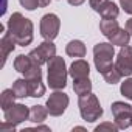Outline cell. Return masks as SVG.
Segmentation results:
<instances>
[{
    "mask_svg": "<svg viewBox=\"0 0 132 132\" xmlns=\"http://www.w3.org/2000/svg\"><path fill=\"white\" fill-rule=\"evenodd\" d=\"M65 53H67L70 57H84L87 50H86V45L84 42L81 40H70L65 47Z\"/></svg>",
    "mask_w": 132,
    "mask_h": 132,
    "instance_id": "9a60e30c",
    "label": "cell"
},
{
    "mask_svg": "<svg viewBox=\"0 0 132 132\" xmlns=\"http://www.w3.org/2000/svg\"><path fill=\"white\" fill-rule=\"evenodd\" d=\"M20 2V5L25 8V10H28V11H34L37 6H39V0H19Z\"/></svg>",
    "mask_w": 132,
    "mask_h": 132,
    "instance_id": "484cf974",
    "label": "cell"
},
{
    "mask_svg": "<svg viewBox=\"0 0 132 132\" xmlns=\"http://www.w3.org/2000/svg\"><path fill=\"white\" fill-rule=\"evenodd\" d=\"M59 28H61V20L56 14L50 13V14H45L40 19V36L45 40L56 39L57 34H59Z\"/></svg>",
    "mask_w": 132,
    "mask_h": 132,
    "instance_id": "ba28073f",
    "label": "cell"
},
{
    "mask_svg": "<svg viewBox=\"0 0 132 132\" xmlns=\"http://www.w3.org/2000/svg\"><path fill=\"white\" fill-rule=\"evenodd\" d=\"M69 103H70V100H69L67 93H64L62 90H54L50 95V98L47 100L45 106L51 117H61L65 112V109L69 107Z\"/></svg>",
    "mask_w": 132,
    "mask_h": 132,
    "instance_id": "52a82bcc",
    "label": "cell"
},
{
    "mask_svg": "<svg viewBox=\"0 0 132 132\" xmlns=\"http://www.w3.org/2000/svg\"><path fill=\"white\" fill-rule=\"evenodd\" d=\"M73 90L78 96H84L92 92V81L89 78H79L73 79Z\"/></svg>",
    "mask_w": 132,
    "mask_h": 132,
    "instance_id": "ac0fdd59",
    "label": "cell"
},
{
    "mask_svg": "<svg viewBox=\"0 0 132 132\" xmlns=\"http://www.w3.org/2000/svg\"><path fill=\"white\" fill-rule=\"evenodd\" d=\"M120 6L124 10V13L132 16V0H120Z\"/></svg>",
    "mask_w": 132,
    "mask_h": 132,
    "instance_id": "83f0119b",
    "label": "cell"
},
{
    "mask_svg": "<svg viewBox=\"0 0 132 132\" xmlns=\"http://www.w3.org/2000/svg\"><path fill=\"white\" fill-rule=\"evenodd\" d=\"M115 69L120 72L121 76L132 75V47L130 45H124L120 48L115 61Z\"/></svg>",
    "mask_w": 132,
    "mask_h": 132,
    "instance_id": "9c48e42d",
    "label": "cell"
},
{
    "mask_svg": "<svg viewBox=\"0 0 132 132\" xmlns=\"http://www.w3.org/2000/svg\"><path fill=\"white\" fill-rule=\"evenodd\" d=\"M48 87L51 90H62L67 86V65H65L64 57L54 56L48 64Z\"/></svg>",
    "mask_w": 132,
    "mask_h": 132,
    "instance_id": "7a4b0ae2",
    "label": "cell"
},
{
    "mask_svg": "<svg viewBox=\"0 0 132 132\" xmlns=\"http://www.w3.org/2000/svg\"><path fill=\"white\" fill-rule=\"evenodd\" d=\"M113 56H115V48L112 42H100L93 47V62L98 73L104 75L107 70L113 67Z\"/></svg>",
    "mask_w": 132,
    "mask_h": 132,
    "instance_id": "3957f363",
    "label": "cell"
},
{
    "mask_svg": "<svg viewBox=\"0 0 132 132\" xmlns=\"http://www.w3.org/2000/svg\"><path fill=\"white\" fill-rule=\"evenodd\" d=\"M3 113H5V120L14 123L16 126L20 124V123H23V121H27V120H30V109L25 104H16L14 103Z\"/></svg>",
    "mask_w": 132,
    "mask_h": 132,
    "instance_id": "8fae6325",
    "label": "cell"
},
{
    "mask_svg": "<svg viewBox=\"0 0 132 132\" xmlns=\"http://www.w3.org/2000/svg\"><path fill=\"white\" fill-rule=\"evenodd\" d=\"M103 130H110V132H117L118 130V126L115 123H101L95 127V132H103Z\"/></svg>",
    "mask_w": 132,
    "mask_h": 132,
    "instance_id": "d4e9b609",
    "label": "cell"
},
{
    "mask_svg": "<svg viewBox=\"0 0 132 132\" xmlns=\"http://www.w3.org/2000/svg\"><path fill=\"white\" fill-rule=\"evenodd\" d=\"M28 56L31 57L33 64H37V65L48 64L56 56V45L53 44V40H44L42 44L37 45V48L31 50Z\"/></svg>",
    "mask_w": 132,
    "mask_h": 132,
    "instance_id": "8992f818",
    "label": "cell"
},
{
    "mask_svg": "<svg viewBox=\"0 0 132 132\" xmlns=\"http://www.w3.org/2000/svg\"><path fill=\"white\" fill-rule=\"evenodd\" d=\"M11 89H13V92H14V95L17 98H27V96H30V93H28V82H27L25 78L16 79L13 82V87Z\"/></svg>",
    "mask_w": 132,
    "mask_h": 132,
    "instance_id": "ffe728a7",
    "label": "cell"
},
{
    "mask_svg": "<svg viewBox=\"0 0 132 132\" xmlns=\"http://www.w3.org/2000/svg\"><path fill=\"white\" fill-rule=\"evenodd\" d=\"M47 115H48L47 106H39V104H37V106H33V107L30 109V120H28V121H31V123H34V124H40V123L45 121Z\"/></svg>",
    "mask_w": 132,
    "mask_h": 132,
    "instance_id": "e0dca14e",
    "label": "cell"
},
{
    "mask_svg": "<svg viewBox=\"0 0 132 132\" xmlns=\"http://www.w3.org/2000/svg\"><path fill=\"white\" fill-rule=\"evenodd\" d=\"M0 130H2V132H14L16 130V124L5 120L2 124H0Z\"/></svg>",
    "mask_w": 132,
    "mask_h": 132,
    "instance_id": "4316f807",
    "label": "cell"
},
{
    "mask_svg": "<svg viewBox=\"0 0 132 132\" xmlns=\"http://www.w3.org/2000/svg\"><path fill=\"white\" fill-rule=\"evenodd\" d=\"M50 2H51V0H39V6L40 8H45V6L50 5Z\"/></svg>",
    "mask_w": 132,
    "mask_h": 132,
    "instance_id": "4dcf8cb0",
    "label": "cell"
},
{
    "mask_svg": "<svg viewBox=\"0 0 132 132\" xmlns=\"http://www.w3.org/2000/svg\"><path fill=\"white\" fill-rule=\"evenodd\" d=\"M17 96L14 95V92H13V89H5L3 92H2V95H0V106H2V110L5 112L6 109H10L13 104H14V100H16Z\"/></svg>",
    "mask_w": 132,
    "mask_h": 132,
    "instance_id": "7402d4cb",
    "label": "cell"
},
{
    "mask_svg": "<svg viewBox=\"0 0 132 132\" xmlns=\"http://www.w3.org/2000/svg\"><path fill=\"white\" fill-rule=\"evenodd\" d=\"M78 106H79V113L81 118L87 123H93L96 120L101 118L103 115V107L100 104V100L95 93H87L84 96H79L78 100Z\"/></svg>",
    "mask_w": 132,
    "mask_h": 132,
    "instance_id": "277c9868",
    "label": "cell"
},
{
    "mask_svg": "<svg viewBox=\"0 0 132 132\" xmlns=\"http://www.w3.org/2000/svg\"><path fill=\"white\" fill-rule=\"evenodd\" d=\"M33 30L34 25L30 19H27L22 13H13L6 23V33L16 40L17 45L27 47L33 42Z\"/></svg>",
    "mask_w": 132,
    "mask_h": 132,
    "instance_id": "6da1fadb",
    "label": "cell"
},
{
    "mask_svg": "<svg viewBox=\"0 0 132 132\" xmlns=\"http://www.w3.org/2000/svg\"><path fill=\"white\" fill-rule=\"evenodd\" d=\"M109 42H112L113 45H118V47H124V45H129V40H130V34L126 28H118L110 37H107Z\"/></svg>",
    "mask_w": 132,
    "mask_h": 132,
    "instance_id": "2e32d148",
    "label": "cell"
},
{
    "mask_svg": "<svg viewBox=\"0 0 132 132\" xmlns=\"http://www.w3.org/2000/svg\"><path fill=\"white\" fill-rule=\"evenodd\" d=\"M112 115L115 118V124L118 129H127L132 126V106L123 101H115L110 106Z\"/></svg>",
    "mask_w": 132,
    "mask_h": 132,
    "instance_id": "5b68a950",
    "label": "cell"
},
{
    "mask_svg": "<svg viewBox=\"0 0 132 132\" xmlns=\"http://www.w3.org/2000/svg\"><path fill=\"white\" fill-rule=\"evenodd\" d=\"M67 2L72 5V6H79V5H82L86 0H67Z\"/></svg>",
    "mask_w": 132,
    "mask_h": 132,
    "instance_id": "f1b7e54d",
    "label": "cell"
},
{
    "mask_svg": "<svg viewBox=\"0 0 132 132\" xmlns=\"http://www.w3.org/2000/svg\"><path fill=\"white\" fill-rule=\"evenodd\" d=\"M120 92L124 98L127 100H132V78L127 76V79H124L121 82V87H120Z\"/></svg>",
    "mask_w": 132,
    "mask_h": 132,
    "instance_id": "cb8c5ba5",
    "label": "cell"
},
{
    "mask_svg": "<svg viewBox=\"0 0 132 132\" xmlns=\"http://www.w3.org/2000/svg\"><path fill=\"white\" fill-rule=\"evenodd\" d=\"M33 65V61H31V57L27 54H19L16 59H14V69H16V72H19V73H25L30 67Z\"/></svg>",
    "mask_w": 132,
    "mask_h": 132,
    "instance_id": "44dd1931",
    "label": "cell"
},
{
    "mask_svg": "<svg viewBox=\"0 0 132 132\" xmlns=\"http://www.w3.org/2000/svg\"><path fill=\"white\" fill-rule=\"evenodd\" d=\"M27 82H28V93H30L31 98H40V96L45 95L47 87H45L44 82H42V76L27 79Z\"/></svg>",
    "mask_w": 132,
    "mask_h": 132,
    "instance_id": "5bb4252c",
    "label": "cell"
},
{
    "mask_svg": "<svg viewBox=\"0 0 132 132\" xmlns=\"http://www.w3.org/2000/svg\"><path fill=\"white\" fill-rule=\"evenodd\" d=\"M120 28L117 19H103L100 22V31L106 36V37H110L117 30Z\"/></svg>",
    "mask_w": 132,
    "mask_h": 132,
    "instance_id": "d6986e66",
    "label": "cell"
},
{
    "mask_svg": "<svg viewBox=\"0 0 132 132\" xmlns=\"http://www.w3.org/2000/svg\"><path fill=\"white\" fill-rule=\"evenodd\" d=\"M90 8L101 14L103 19H117L120 14V10L117 6V3L110 2V0H89Z\"/></svg>",
    "mask_w": 132,
    "mask_h": 132,
    "instance_id": "30bf717a",
    "label": "cell"
},
{
    "mask_svg": "<svg viewBox=\"0 0 132 132\" xmlns=\"http://www.w3.org/2000/svg\"><path fill=\"white\" fill-rule=\"evenodd\" d=\"M69 75L73 79H79V78H89L90 75V65L87 61H84L82 57L76 59L72 62L70 69H69Z\"/></svg>",
    "mask_w": 132,
    "mask_h": 132,
    "instance_id": "7c38bea8",
    "label": "cell"
},
{
    "mask_svg": "<svg viewBox=\"0 0 132 132\" xmlns=\"http://www.w3.org/2000/svg\"><path fill=\"white\" fill-rule=\"evenodd\" d=\"M127 31H129V34L132 36V17L130 19H127V22H126V27H124Z\"/></svg>",
    "mask_w": 132,
    "mask_h": 132,
    "instance_id": "f546056e",
    "label": "cell"
},
{
    "mask_svg": "<svg viewBox=\"0 0 132 132\" xmlns=\"http://www.w3.org/2000/svg\"><path fill=\"white\" fill-rule=\"evenodd\" d=\"M103 78L106 79V82L107 84H117V82H120L121 81V75H120V72L115 69V65H113V67L110 69V70H107L104 75H103Z\"/></svg>",
    "mask_w": 132,
    "mask_h": 132,
    "instance_id": "603a6c76",
    "label": "cell"
},
{
    "mask_svg": "<svg viewBox=\"0 0 132 132\" xmlns=\"http://www.w3.org/2000/svg\"><path fill=\"white\" fill-rule=\"evenodd\" d=\"M16 40L6 33V31H3V36H2V39H0V50H2V67L6 64V59L10 57V54L14 51V48H16Z\"/></svg>",
    "mask_w": 132,
    "mask_h": 132,
    "instance_id": "4fadbf2b",
    "label": "cell"
}]
</instances>
